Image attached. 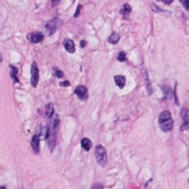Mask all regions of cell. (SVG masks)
I'll return each instance as SVG.
<instances>
[{"instance_id":"1","label":"cell","mask_w":189,"mask_h":189,"mask_svg":"<svg viewBox=\"0 0 189 189\" xmlns=\"http://www.w3.org/2000/svg\"><path fill=\"white\" fill-rule=\"evenodd\" d=\"M95 154H96V161H98V164L101 167L106 166L108 163V153H107L106 148H105L103 146H100V145L96 146Z\"/></svg>"},{"instance_id":"2","label":"cell","mask_w":189,"mask_h":189,"mask_svg":"<svg viewBox=\"0 0 189 189\" xmlns=\"http://www.w3.org/2000/svg\"><path fill=\"white\" fill-rule=\"evenodd\" d=\"M31 85L33 87H36L39 82V69L37 67V63L33 62L31 68Z\"/></svg>"},{"instance_id":"3","label":"cell","mask_w":189,"mask_h":189,"mask_svg":"<svg viewBox=\"0 0 189 189\" xmlns=\"http://www.w3.org/2000/svg\"><path fill=\"white\" fill-rule=\"evenodd\" d=\"M60 20L55 18L51 20H48V22L45 23V29L47 31V35H52L53 33H55L56 31L58 30V27L60 26Z\"/></svg>"},{"instance_id":"4","label":"cell","mask_w":189,"mask_h":189,"mask_svg":"<svg viewBox=\"0 0 189 189\" xmlns=\"http://www.w3.org/2000/svg\"><path fill=\"white\" fill-rule=\"evenodd\" d=\"M180 115H181V118L183 120V124L180 130L181 131H186V130L189 128V110L186 108H182Z\"/></svg>"},{"instance_id":"5","label":"cell","mask_w":189,"mask_h":189,"mask_svg":"<svg viewBox=\"0 0 189 189\" xmlns=\"http://www.w3.org/2000/svg\"><path fill=\"white\" fill-rule=\"evenodd\" d=\"M44 35L41 32H35V33H31L27 35V39L29 42H31L33 44H37V43H41L42 41L44 40Z\"/></svg>"},{"instance_id":"6","label":"cell","mask_w":189,"mask_h":189,"mask_svg":"<svg viewBox=\"0 0 189 189\" xmlns=\"http://www.w3.org/2000/svg\"><path fill=\"white\" fill-rule=\"evenodd\" d=\"M74 94L76 95L81 100H86L88 98V91L87 88L85 85H79L75 88Z\"/></svg>"},{"instance_id":"7","label":"cell","mask_w":189,"mask_h":189,"mask_svg":"<svg viewBox=\"0 0 189 189\" xmlns=\"http://www.w3.org/2000/svg\"><path fill=\"white\" fill-rule=\"evenodd\" d=\"M31 146H32L33 152H35V154H38L39 151H40V134L36 133L35 135L33 136Z\"/></svg>"},{"instance_id":"8","label":"cell","mask_w":189,"mask_h":189,"mask_svg":"<svg viewBox=\"0 0 189 189\" xmlns=\"http://www.w3.org/2000/svg\"><path fill=\"white\" fill-rule=\"evenodd\" d=\"M63 47L70 53L75 52V45L73 43V41L70 38H65L63 40Z\"/></svg>"},{"instance_id":"9","label":"cell","mask_w":189,"mask_h":189,"mask_svg":"<svg viewBox=\"0 0 189 189\" xmlns=\"http://www.w3.org/2000/svg\"><path fill=\"white\" fill-rule=\"evenodd\" d=\"M159 125H161V129L162 130V131L167 133V132H170L171 130L173 129V120H171V119H170V120L164 121V123H161Z\"/></svg>"},{"instance_id":"10","label":"cell","mask_w":189,"mask_h":189,"mask_svg":"<svg viewBox=\"0 0 189 189\" xmlns=\"http://www.w3.org/2000/svg\"><path fill=\"white\" fill-rule=\"evenodd\" d=\"M114 81H115V83L116 85L118 86L121 89H123V88L125 86V83H126V79L123 75H115L114 76Z\"/></svg>"},{"instance_id":"11","label":"cell","mask_w":189,"mask_h":189,"mask_svg":"<svg viewBox=\"0 0 189 189\" xmlns=\"http://www.w3.org/2000/svg\"><path fill=\"white\" fill-rule=\"evenodd\" d=\"M58 125H60V118H58V115H55V116L53 117L51 125H50V127H49L50 132H51V133H57L58 128Z\"/></svg>"},{"instance_id":"12","label":"cell","mask_w":189,"mask_h":189,"mask_svg":"<svg viewBox=\"0 0 189 189\" xmlns=\"http://www.w3.org/2000/svg\"><path fill=\"white\" fill-rule=\"evenodd\" d=\"M161 89H162V92H163V95H164L163 100H168V99H171V98H173V91H171V89L169 86L162 85Z\"/></svg>"},{"instance_id":"13","label":"cell","mask_w":189,"mask_h":189,"mask_svg":"<svg viewBox=\"0 0 189 189\" xmlns=\"http://www.w3.org/2000/svg\"><path fill=\"white\" fill-rule=\"evenodd\" d=\"M170 119H171V112L168 111V110H164V111H162L159 116V123L161 124V123H164V121L170 120Z\"/></svg>"},{"instance_id":"14","label":"cell","mask_w":189,"mask_h":189,"mask_svg":"<svg viewBox=\"0 0 189 189\" xmlns=\"http://www.w3.org/2000/svg\"><path fill=\"white\" fill-rule=\"evenodd\" d=\"M81 146L85 151H89L92 148V146H93V144H92V142L89 138L85 137L81 140Z\"/></svg>"},{"instance_id":"15","label":"cell","mask_w":189,"mask_h":189,"mask_svg":"<svg viewBox=\"0 0 189 189\" xmlns=\"http://www.w3.org/2000/svg\"><path fill=\"white\" fill-rule=\"evenodd\" d=\"M54 115V105L52 103H47L45 105V116L47 118H52Z\"/></svg>"},{"instance_id":"16","label":"cell","mask_w":189,"mask_h":189,"mask_svg":"<svg viewBox=\"0 0 189 189\" xmlns=\"http://www.w3.org/2000/svg\"><path fill=\"white\" fill-rule=\"evenodd\" d=\"M19 70L17 67L10 65V77L14 80L15 83H19V77H18Z\"/></svg>"},{"instance_id":"17","label":"cell","mask_w":189,"mask_h":189,"mask_svg":"<svg viewBox=\"0 0 189 189\" xmlns=\"http://www.w3.org/2000/svg\"><path fill=\"white\" fill-rule=\"evenodd\" d=\"M119 40H120V35H119V33H116V32L112 33V35L108 37V42H110V44H113V45L118 43Z\"/></svg>"},{"instance_id":"18","label":"cell","mask_w":189,"mask_h":189,"mask_svg":"<svg viewBox=\"0 0 189 189\" xmlns=\"http://www.w3.org/2000/svg\"><path fill=\"white\" fill-rule=\"evenodd\" d=\"M132 8L130 7L128 4H125V5L123 6V8L121 9V14L123 15L124 17H128V15L131 13Z\"/></svg>"},{"instance_id":"19","label":"cell","mask_w":189,"mask_h":189,"mask_svg":"<svg viewBox=\"0 0 189 189\" xmlns=\"http://www.w3.org/2000/svg\"><path fill=\"white\" fill-rule=\"evenodd\" d=\"M53 74L55 75L57 78H62L63 76H64V73H63V71L60 70H58V69H57V68H54Z\"/></svg>"},{"instance_id":"20","label":"cell","mask_w":189,"mask_h":189,"mask_svg":"<svg viewBox=\"0 0 189 189\" xmlns=\"http://www.w3.org/2000/svg\"><path fill=\"white\" fill-rule=\"evenodd\" d=\"M117 60L121 62H123L126 60V54L124 51H121L119 54H118V57H117Z\"/></svg>"},{"instance_id":"21","label":"cell","mask_w":189,"mask_h":189,"mask_svg":"<svg viewBox=\"0 0 189 189\" xmlns=\"http://www.w3.org/2000/svg\"><path fill=\"white\" fill-rule=\"evenodd\" d=\"M151 8H152V10L154 12H161V11H163L162 8L158 7L156 4H154V3H151Z\"/></svg>"},{"instance_id":"22","label":"cell","mask_w":189,"mask_h":189,"mask_svg":"<svg viewBox=\"0 0 189 189\" xmlns=\"http://www.w3.org/2000/svg\"><path fill=\"white\" fill-rule=\"evenodd\" d=\"M180 2L182 3V5L184 7V8L189 10V0H180Z\"/></svg>"},{"instance_id":"23","label":"cell","mask_w":189,"mask_h":189,"mask_svg":"<svg viewBox=\"0 0 189 189\" xmlns=\"http://www.w3.org/2000/svg\"><path fill=\"white\" fill-rule=\"evenodd\" d=\"M92 189H103V184L100 183H96Z\"/></svg>"},{"instance_id":"24","label":"cell","mask_w":189,"mask_h":189,"mask_svg":"<svg viewBox=\"0 0 189 189\" xmlns=\"http://www.w3.org/2000/svg\"><path fill=\"white\" fill-rule=\"evenodd\" d=\"M81 9H82V6H81V5H78L77 9H76V12H75V14H74V18H77V17L79 16L80 11H81Z\"/></svg>"},{"instance_id":"25","label":"cell","mask_w":189,"mask_h":189,"mask_svg":"<svg viewBox=\"0 0 189 189\" xmlns=\"http://www.w3.org/2000/svg\"><path fill=\"white\" fill-rule=\"evenodd\" d=\"M70 82L69 81H64V82H61L60 83V86H70Z\"/></svg>"},{"instance_id":"26","label":"cell","mask_w":189,"mask_h":189,"mask_svg":"<svg viewBox=\"0 0 189 189\" xmlns=\"http://www.w3.org/2000/svg\"><path fill=\"white\" fill-rule=\"evenodd\" d=\"M51 1H52V6L56 7L57 5H58V3H60L61 0H51Z\"/></svg>"},{"instance_id":"27","label":"cell","mask_w":189,"mask_h":189,"mask_svg":"<svg viewBox=\"0 0 189 189\" xmlns=\"http://www.w3.org/2000/svg\"><path fill=\"white\" fill-rule=\"evenodd\" d=\"M161 1H162L163 3L167 4V5H169V4L173 3V0H161Z\"/></svg>"},{"instance_id":"28","label":"cell","mask_w":189,"mask_h":189,"mask_svg":"<svg viewBox=\"0 0 189 189\" xmlns=\"http://www.w3.org/2000/svg\"><path fill=\"white\" fill-rule=\"evenodd\" d=\"M85 44H86V42L85 40H83V41L80 42V45H81L82 47H85Z\"/></svg>"},{"instance_id":"29","label":"cell","mask_w":189,"mask_h":189,"mask_svg":"<svg viewBox=\"0 0 189 189\" xmlns=\"http://www.w3.org/2000/svg\"><path fill=\"white\" fill-rule=\"evenodd\" d=\"M3 61V57H2V55L0 54V63H1Z\"/></svg>"},{"instance_id":"30","label":"cell","mask_w":189,"mask_h":189,"mask_svg":"<svg viewBox=\"0 0 189 189\" xmlns=\"http://www.w3.org/2000/svg\"><path fill=\"white\" fill-rule=\"evenodd\" d=\"M0 189H7L5 186H0Z\"/></svg>"},{"instance_id":"31","label":"cell","mask_w":189,"mask_h":189,"mask_svg":"<svg viewBox=\"0 0 189 189\" xmlns=\"http://www.w3.org/2000/svg\"><path fill=\"white\" fill-rule=\"evenodd\" d=\"M188 182H189V180H188Z\"/></svg>"}]
</instances>
